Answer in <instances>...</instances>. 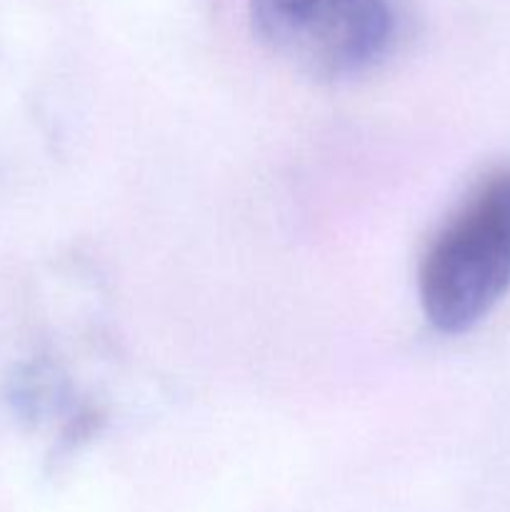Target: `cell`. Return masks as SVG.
<instances>
[{
  "label": "cell",
  "mask_w": 510,
  "mask_h": 512,
  "mask_svg": "<svg viewBox=\"0 0 510 512\" xmlns=\"http://www.w3.org/2000/svg\"><path fill=\"white\" fill-rule=\"evenodd\" d=\"M510 288V168L485 175L423 253L418 293L440 333H465Z\"/></svg>",
  "instance_id": "1"
},
{
  "label": "cell",
  "mask_w": 510,
  "mask_h": 512,
  "mask_svg": "<svg viewBox=\"0 0 510 512\" xmlns=\"http://www.w3.org/2000/svg\"><path fill=\"white\" fill-rule=\"evenodd\" d=\"M250 18L273 53L320 80L360 75L393 35L385 0H250Z\"/></svg>",
  "instance_id": "2"
}]
</instances>
